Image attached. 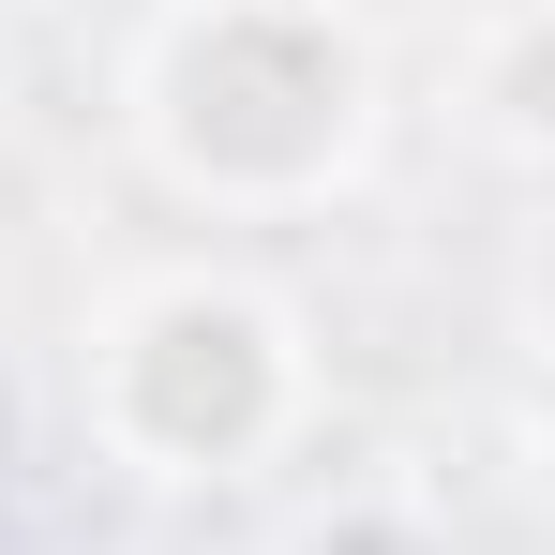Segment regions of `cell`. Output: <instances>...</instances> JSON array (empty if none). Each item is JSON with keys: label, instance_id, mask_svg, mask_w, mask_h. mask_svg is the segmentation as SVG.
I'll return each instance as SVG.
<instances>
[{"label": "cell", "instance_id": "1", "mask_svg": "<svg viewBox=\"0 0 555 555\" xmlns=\"http://www.w3.org/2000/svg\"><path fill=\"white\" fill-rule=\"evenodd\" d=\"M135 120L166 151V181L241 195V210H285V195L346 181L375 135V61L331 0H181L151 76H135Z\"/></svg>", "mask_w": 555, "mask_h": 555}, {"label": "cell", "instance_id": "2", "mask_svg": "<svg viewBox=\"0 0 555 555\" xmlns=\"http://www.w3.org/2000/svg\"><path fill=\"white\" fill-rule=\"evenodd\" d=\"M285 405H300V346H285V315L256 285H151V300H120L91 346V421L105 451H135L151 480H225V465H256L285 436Z\"/></svg>", "mask_w": 555, "mask_h": 555}, {"label": "cell", "instance_id": "3", "mask_svg": "<svg viewBox=\"0 0 555 555\" xmlns=\"http://www.w3.org/2000/svg\"><path fill=\"white\" fill-rule=\"evenodd\" d=\"M480 120L511 151H555V0H511L480 30Z\"/></svg>", "mask_w": 555, "mask_h": 555}]
</instances>
